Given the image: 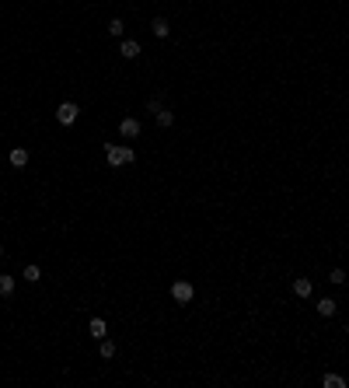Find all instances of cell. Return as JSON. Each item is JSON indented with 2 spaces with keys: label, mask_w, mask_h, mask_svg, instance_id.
Returning a JSON list of instances; mask_svg holds the SVG:
<instances>
[{
  "label": "cell",
  "mask_w": 349,
  "mask_h": 388,
  "mask_svg": "<svg viewBox=\"0 0 349 388\" xmlns=\"http://www.w3.org/2000/svg\"><path fill=\"white\" fill-rule=\"evenodd\" d=\"M105 157H108L112 168H119V165H129V161H133V151H129V147H119V144H108V147H105Z\"/></svg>",
  "instance_id": "cell-1"
},
{
  "label": "cell",
  "mask_w": 349,
  "mask_h": 388,
  "mask_svg": "<svg viewBox=\"0 0 349 388\" xmlns=\"http://www.w3.org/2000/svg\"><path fill=\"white\" fill-rule=\"evenodd\" d=\"M77 116H80V109L74 105V101H63V105L56 109V119L63 122V126H70V122H77Z\"/></svg>",
  "instance_id": "cell-2"
},
{
  "label": "cell",
  "mask_w": 349,
  "mask_h": 388,
  "mask_svg": "<svg viewBox=\"0 0 349 388\" xmlns=\"http://www.w3.org/2000/svg\"><path fill=\"white\" fill-rule=\"evenodd\" d=\"M192 283H185V280H174L171 283V297L174 301H182V304H189V301H192Z\"/></svg>",
  "instance_id": "cell-3"
},
{
  "label": "cell",
  "mask_w": 349,
  "mask_h": 388,
  "mask_svg": "<svg viewBox=\"0 0 349 388\" xmlns=\"http://www.w3.org/2000/svg\"><path fill=\"white\" fill-rule=\"evenodd\" d=\"M335 311H339V304H335L332 297H321V301H318V315H321V318H332Z\"/></svg>",
  "instance_id": "cell-4"
},
{
  "label": "cell",
  "mask_w": 349,
  "mask_h": 388,
  "mask_svg": "<svg viewBox=\"0 0 349 388\" xmlns=\"http://www.w3.org/2000/svg\"><path fill=\"white\" fill-rule=\"evenodd\" d=\"M119 53H122V56H126V59H136V56H140V42L126 39V42H122V46H119Z\"/></svg>",
  "instance_id": "cell-5"
},
{
  "label": "cell",
  "mask_w": 349,
  "mask_h": 388,
  "mask_svg": "<svg viewBox=\"0 0 349 388\" xmlns=\"http://www.w3.org/2000/svg\"><path fill=\"white\" fill-rule=\"evenodd\" d=\"M293 294H297V297H311V280L308 276H297V280H293Z\"/></svg>",
  "instance_id": "cell-6"
},
{
  "label": "cell",
  "mask_w": 349,
  "mask_h": 388,
  "mask_svg": "<svg viewBox=\"0 0 349 388\" xmlns=\"http://www.w3.org/2000/svg\"><path fill=\"white\" fill-rule=\"evenodd\" d=\"M119 133L122 136H136L140 133V122H136V119H122V122H119Z\"/></svg>",
  "instance_id": "cell-7"
},
{
  "label": "cell",
  "mask_w": 349,
  "mask_h": 388,
  "mask_svg": "<svg viewBox=\"0 0 349 388\" xmlns=\"http://www.w3.org/2000/svg\"><path fill=\"white\" fill-rule=\"evenodd\" d=\"M11 165H14V168H25V165H28V151H25V147H14V151H11Z\"/></svg>",
  "instance_id": "cell-8"
},
{
  "label": "cell",
  "mask_w": 349,
  "mask_h": 388,
  "mask_svg": "<svg viewBox=\"0 0 349 388\" xmlns=\"http://www.w3.org/2000/svg\"><path fill=\"white\" fill-rule=\"evenodd\" d=\"M150 28H154L157 39H168V32H171V25H168L164 18H154V25H150Z\"/></svg>",
  "instance_id": "cell-9"
},
{
  "label": "cell",
  "mask_w": 349,
  "mask_h": 388,
  "mask_svg": "<svg viewBox=\"0 0 349 388\" xmlns=\"http://www.w3.org/2000/svg\"><path fill=\"white\" fill-rule=\"evenodd\" d=\"M11 294H14V280L7 273H0V297H11Z\"/></svg>",
  "instance_id": "cell-10"
},
{
  "label": "cell",
  "mask_w": 349,
  "mask_h": 388,
  "mask_svg": "<svg viewBox=\"0 0 349 388\" xmlns=\"http://www.w3.org/2000/svg\"><path fill=\"white\" fill-rule=\"evenodd\" d=\"M157 122H161V126H174V112L171 109H161V112H157Z\"/></svg>",
  "instance_id": "cell-11"
},
{
  "label": "cell",
  "mask_w": 349,
  "mask_h": 388,
  "mask_svg": "<svg viewBox=\"0 0 349 388\" xmlns=\"http://www.w3.org/2000/svg\"><path fill=\"white\" fill-rule=\"evenodd\" d=\"M325 388H346V378H339V374H325Z\"/></svg>",
  "instance_id": "cell-12"
},
{
  "label": "cell",
  "mask_w": 349,
  "mask_h": 388,
  "mask_svg": "<svg viewBox=\"0 0 349 388\" xmlns=\"http://www.w3.org/2000/svg\"><path fill=\"white\" fill-rule=\"evenodd\" d=\"M122 32H126V25H122L119 18H112V21H108V35H116V39H119Z\"/></svg>",
  "instance_id": "cell-13"
},
{
  "label": "cell",
  "mask_w": 349,
  "mask_h": 388,
  "mask_svg": "<svg viewBox=\"0 0 349 388\" xmlns=\"http://www.w3.org/2000/svg\"><path fill=\"white\" fill-rule=\"evenodd\" d=\"M25 280L39 283V280H42V270H39V266H25Z\"/></svg>",
  "instance_id": "cell-14"
},
{
  "label": "cell",
  "mask_w": 349,
  "mask_h": 388,
  "mask_svg": "<svg viewBox=\"0 0 349 388\" xmlns=\"http://www.w3.org/2000/svg\"><path fill=\"white\" fill-rule=\"evenodd\" d=\"M91 336H95V339L105 336V322H101V318H91Z\"/></svg>",
  "instance_id": "cell-15"
},
{
  "label": "cell",
  "mask_w": 349,
  "mask_h": 388,
  "mask_svg": "<svg viewBox=\"0 0 349 388\" xmlns=\"http://www.w3.org/2000/svg\"><path fill=\"white\" fill-rule=\"evenodd\" d=\"M101 357H105V360H108V357H116V343H108V339H105V343H101Z\"/></svg>",
  "instance_id": "cell-16"
},
{
  "label": "cell",
  "mask_w": 349,
  "mask_h": 388,
  "mask_svg": "<svg viewBox=\"0 0 349 388\" xmlns=\"http://www.w3.org/2000/svg\"><path fill=\"white\" fill-rule=\"evenodd\" d=\"M329 280H332V283H346V273H342V270H332Z\"/></svg>",
  "instance_id": "cell-17"
},
{
  "label": "cell",
  "mask_w": 349,
  "mask_h": 388,
  "mask_svg": "<svg viewBox=\"0 0 349 388\" xmlns=\"http://www.w3.org/2000/svg\"><path fill=\"white\" fill-rule=\"evenodd\" d=\"M161 109H164V105H161V101H157V98H150V101H147V112H154V116H157V112H161Z\"/></svg>",
  "instance_id": "cell-18"
},
{
  "label": "cell",
  "mask_w": 349,
  "mask_h": 388,
  "mask_svg": "<svg viewBox=\"0 0 349 388\" xmlns=\"http://www.w3.org/2000/svg\"><path fill=\"white\" fill-rule=\"evenodd\" d=\"M0 259H4V245H0Z\"/></svg>",
  "instance_id": "cell-19"
}]
</instances>
